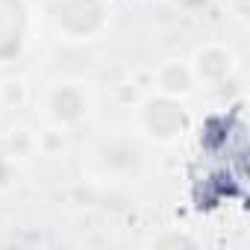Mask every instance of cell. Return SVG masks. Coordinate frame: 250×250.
I'll return each instance as SVG.
<instances>
[{
  "mask_svg": "<svg viewBox=\"0 0 250 250\" xmlns=\"http://www.w3.org/2000/svg\"><path fill=\"white\" fill-rule=\"evenodd\" d=\"M103 165L112 168V171H130V168L139 165V150L127 142H112L103 150Z\"/></svg>",
  "mask_w": 250,
  "mask_h": 250,
  "instance_id": "6",
  "label": "cell"
},
{
  "mask_svg": "<svg viewBox=\"0 0 250 250\" xmlns=\"http://www.w3.org/2000/svg\"><path fill=\"white\" fill-rule=\"evenodd\" d=\"M156 83H159V91L168 94V97H188L197 85L191 68L183 65V62H165L156 71Z\"/></svg>",
  "mask_w": 250,
  "mask_h": 250,
  "instance_id": "5",
  "label": "cell"
},
{
  "mask_svg": "<svg viewBox=\"0 0 250 250\" xmlns=\"http://www.w3.org/2000/svg\"><path fill=\"white\" fill-rule=\"evenodd\" d=\"M235 62H232V53L218 47V44H209L203 50H197L194 62H191V74L197 83H206V85H218L224 83L229 74H232Z\"/></svg>",
  "mask_w": 250,
  "mask_h": 250,
  "instance_id": "4",
  "label": "cell"
},
{
  "mask_svg": "<svg viewBox=\"0 0 250 250\" xmlns=\"http://www.w3.org/2000/svg\"><path fill=\"white\" fill-rule=\"evenodd\" d=\"M44 112L56 127H77L91 112V94L83 83H56L44 97Z\"/></svg>",
  "mask_w": 250,
  "mask_h": 250,
  "instance_id": "3",
  "label": "cell"
},
{
  "mask_svg": "<svg viewBox=\"0 0 250 250\" xmlns=\"http://www.w3.org/2000/svg\"><path fill=\"white\" fill-rule=\"evenodd\" d=\"M186 127H188V118H186V109L177 103V97L153 94L139 103V130L147 139L159 145H171L186 133Z\"/></svg>",
  "mask_w": 250,
  "mask_h": 250,
  "instance_id": "1",
  "label": "cell"
},
{
  "mask_svg": "<svg viewBox=\"0 0 250 250\" xmlns=\"http://www.w3.org/2000/svg\"><path fill=\"white\" fill-rule=\"evenodd\" d=\"M12 180V162H9V153L0 156V186H6Z\"/></svg>",
  "mask_w": 250,
  "mask_h": 250,
  "instance_id": "8",
  "label": "cell"
},
{
  "mask_svg": "<svg viewBox=\"0 0 250 250\" xmlns=\"http://www.w3.org/2000/svg\"><path fill=\"white\" fill-rule=\"evenodd\" d=\"M180 6H183L186 12H197V9L206 6V0H180Z\"/></svg>",
  "mask_w": 250,
  "mask_h": 250,
  "instance_id": "9",
  "label": "cell"
},
{
  "mask_svg": "<svg viewBox=\"0 0 250 250\" xmlns=\"http://www.w3.org/2000/svg\"><path fill=\"white\" fill-rule=\"evenodd\" d=\"M30 150H33V139L27 136V130H18L9 139V156H30Z\"/></svg>",
  "mask_w": 250,
  "mask_h": 250,
  "instance_id": "7",
  "label": "cell"
},
{
  "mask_svg": "<svg viewBox=\"0 0 250 250\" xmlns=\"http://www.w3.org/2000/svg\"><path fill=\"white\" fill-rule=\"evenodd\" d=\"M50 21L68 39L85 42L106 24V3L103 0H50Z\"/></svg>",
  "mask_w": 250,
  "mask_h": 250,
  "instance_id": "2",
  "label": "cell"
}]
</instances>
